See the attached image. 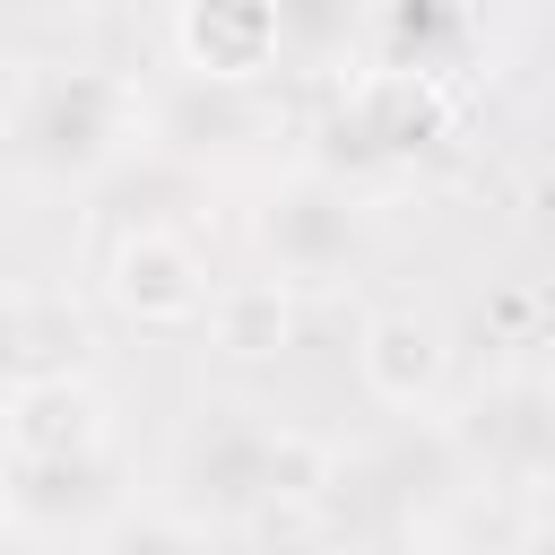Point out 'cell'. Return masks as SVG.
<instances>
[{
	"label": "cell",
	"instance_id": "6da1fadb",
	"mask_svg": "<svg viewBox=\"0 0 555 555\" xmlns=\"http://www.w3.org/2000/svg\"><path fill=\"white\" fill-rule=\"evenodd\" d=\"M338 451L295 434V425H260L234 399L191 408V425L173 434V468H165V503L191 512L199 529H251L269 503H312L330 486Z\"/></svg>",
	"mask_w": 555,
	"mask_h": 555
},
{
	"label": "cell",
	"instance_id": "7a4b0ae2",
	"mask_svg": "<svg viewBox=\"0 0 555 555\" xmlns=\"http://www.w3.org/2000/svg\"><path fill=\"white\" fill-rule=\"evenodd\" d=\"M147 139V104L104 61H17L9 78V165L35 191H87Z\"/></svg>",
	"mask_w": 555,
	"mask_h": 555
},
{
	"label": "cell",
	"instance_id": "3957f363",
	"mask_svg": "<svg viewBox=\"0 0 555 555\" xmlns=\"http://www.w3.org/2000/svg\"><path fill=\"white\" fill-rule=\"evenodd\" d=\"M442 139H451V78L356 61L347 87H338V104L321 113L312 165H330L338 182H356V173H399V165L434 156Z\"/></svg>",
	"mask_w": 555,
	"mask_h": 555
},
{
	"label": "cell",
	"instance_id": "277c9868",
	"mask_svg": "<svg viewBox=\"0 0 555 555\" xmlns=\"http://www.w3.org/2000/svg\"><path fill=\"white\" fill-rule=\"evenodd\" d=\"M121 503H130V486H121L113 442L9 451V468H0V529H9V546H113Z\"/></svg>",
	"mask_w": 555,
	"mask_h": 555
},
{
	"label": "cell",
	"instance_id": "5b68a950",
	"mask_svg": "<svg viewBox=\"0 0 555 555\" xmlns=\"http://www.w3.org/2000/svg\"><path fill=\"white\" fill-rule=\"evenodd\" d=\"M251 243L286 286H330L364 260V199L330 165H304V173L269 182V199L251 208Z\"/></svg>",
	"mask_w": 555,
	"mask_h": 555
},
{
	"label": "cell",
	"instance_id": "8992f818",
	"mask_svg": "<svg viewBox=\"0 0 555 555\" xmlns=\"http://www.w3.org/2000/svg\"><path fill=\"white\" fill-rule=\"evenodd\" d=\"M451 434H460L477 486H494V494H546L555 486V382L546 373H503V382L468 390Z\"/></svg>",
	"mask_w": 555,
	"mask_h": 555
},
{
	"label": "cell",
	"instance_id": "52a82bcc",
	"mask_svg": "<svg viewBox=\"0 0 555 555\" xmlns=\"http://www.w3.org/2000/svg\"><path fill=\"white\" fill-rule=\"evenodd\" d=\"M147 139L191 173L243 165V156H260V139H278V104L260 95V78H199L191 69L173 95L147 104Z\"/></svg>",
	"mask_w": 555,
	"mask_h": 555
},
{
	"label": "cell",
	"instance_id": "ba28073f",
	"mask_svg": "<svg viewBox=\"0 0 555 555\" xmlns=\"http://www.w3.org/2000/svg\"><path fill=\"white\" fill-rule=\"evenodd\" d=\"M104 304L139 330H182L208 321L217 286H208V251L191 243V225H130L104 251Z\"/></svg>",
	"mask_w": 555,
	"mask_h": 555
},
{
	"label": "cell",
	"instance_id": "9c48e42d",
	"mask_svg": "<svg viewBox=\"0 0 555 555\" xmlns=\"http://www.w3.org/2000/svg\"><path fill=\"white\" fill-rule=\"evenodd\" d=\"M356 373H364V390H373L390 416H425V408L442 399V382H451V338H442L434 312L390 304V312H373V321L356 330Z\"/></svg>",
	"mask_w": 555,
	"mask_h": 555
},
{
	"label": "cell",
	"instance_id": "30bf717a",
	"mask_svg": "<svg viewBox=\"0 0 555 555\" xmlns=\"http://www.w3.org/2000/svg\"><path fill=\"white\" fill-rule=\"evenodd\" d=\"M486 52V0H373L364 17V61L460 78Z\"/></svg>",
	"mask_w": 555,
	"mask_h": 555
},
{
	"label": "cell",
	"instance_id": "8fae6325",
	"mask_svg": "<svg viewBox=\"0 0 555 555\" xmlns=\"http://www.w3.org/2000/svg\"><path fill=\"white\" fill-rule=\"evenodd\" d=\"M173 52L199 78H269L286 61L278 0H182L173 9Z\"/></svg>",
	"mask_w": 555,
	"mask_h": 555
},
{
	"label": "cell",
	"instance_id": "7c38bea8",
	"mask_svg": "<svg viewBox=\"0 0 555 555\" xmlns=\"http://www.w3.org/2000/svg\"><path fill=\"white\" fill-rule=\"evenodd\" d=\"M104 442V390L87 373L9 382V451H87Z\"/></svg>",
	"mask_w": 555,
	"mask_h": 555
},
{
	"label": "cell",
	"instance_id": "4fadbf2b",
	"mask_svg": "<svg viewBox=\"0 0 555 555\" xmlns=\"http://www.w3.org/2000/svg\"><path fill=\"white\" fill-rule=\"evenodd\" d=\"M95 330L69 295L52 286H17L9 295V382H43V373H87Z\"/></svg>",
	"mask_w": 555,
	"mask_h": 555
},
{
	"label": "cell",
	"instance_id": "5bb4252c",
	"mask_svg": "<svg viewBox=\"0 0 555 555\" xmlns=\"http://www.w3.org/2000/svg\"><path fill=\"white\" fill-rule=\"evenodd\" d=\"M208 338L234 356V364H260L295 338V286L269 269V278H243V286H217L208 304Z\"/></svg>",
	"mask_w": 555,
	"mask_h": 555
},
{
	"label": "cell",
	"instance_id": "9a60e30c",
	"mask_svg": "<svg viewBox=\"0 0 555 555\" xmlns=\"http://www.w3.org/2000/svg\"><path fill=\"white\" fill-rule=\"evenodd\" d=\"M364 17H373V0H278L286 61H304V69L364 61Z\"/></svg>",
	"mask_w": 555,
	"mask_h": 555
},
{
	"label": "cell",
	"instance_id": "2e32d148",
	"mask_svg": "<svg viewBox=\"0 0 555 555\" xmlns=\"http://www.w3.org/2000/svg\"><path fill=\"white\" fill-rule=\"evenodd\" d=\"M529 356H538V373L555 382V286H546V312H538V338H529Z\"/></svg>",
	"mask_w": 555,
	"mask_h": 555
},
{
	"label": "cell",
	"instance_id": "e0dca14e",
	"mask_svg": "<svg viewBox=\"0 0 555 555\" xmlns=\"http://www.w3.org/2000/svg\"><path fill=\"white\" fill-rule=\"evenodd\" d=\"M546 208H555V191H546Z\"/></svg>",
	"mask_w": 555,
	"mask_h": 555
}]
</instances>
